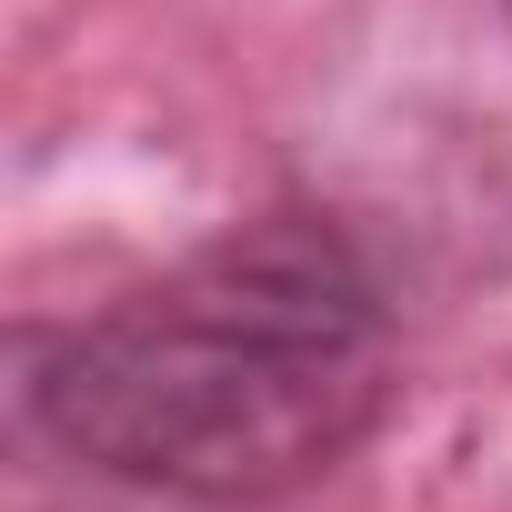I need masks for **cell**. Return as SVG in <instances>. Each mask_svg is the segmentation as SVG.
Wrapping results in <instances>:
<instances>
[{
	"label": "cell",
	"mask_w": 512,
	"mask_h": 512,
	"mask_svg": "<svg viewBox=\"0 0 512 512\" xmlns=\"http://www.w3.org/2000/svg\"><path fill=\"white\" fill-rule=\"evenodd\" d=\"M402 392L392 302L332 211H262L131 282L31 362V422L171 502H292Z\"/></svg>",
	"instance_id": "1"
},
{
	"label": "cell",
	"mask_w": 512,
	"mask_h": 512,
	"mask_svg": "<svg viewBox=\"0 0 512 512\" xmlns=\"http://www.w3.org/2000/svg\"><path fill=\"white\" fill-rule=\"evenodd\" d=\"M502 11H512V0H502Z\"/></svg>",
	"instance_id": "2"
}]
</instances>
